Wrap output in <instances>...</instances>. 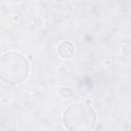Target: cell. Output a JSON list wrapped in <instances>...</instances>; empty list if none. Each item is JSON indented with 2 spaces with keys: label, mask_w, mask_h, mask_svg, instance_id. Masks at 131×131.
I'll use <instances>...</instances> for the list:
<instances>
[{
  "label": "cell",
  "mask_w": 131,
  "mask_h": 131,
  "mask_svg": "<svg viewBox=\"0 0 131 131\" xmlns=\"http://www.w3.org/2000/svg\"><path fill=\"white\" fill-rule=\"evenodd\" d=\"M62 122L69 130H91L95 127L97 116L94 108L86 102H76L68 106Z\"/></svg>",
  "instance_id": "obj_1"
},
{
  "label": "cell",
  "mask_w": 131,
  "mask_h": 131,
  "mask_svg": "<svg viewBox=\"0 0 131 131\" xmlns=\"http://www.w3.org/2000/svg\"><path fill=\"white\" fill-rule=\"evenodd\" d=\"M1 79L8 84L21 83L29 74L27 58L17 52H7L2 55L0 63Z\"/></svg>",
  "instance_id": "obj_2"
}]
</instances>
